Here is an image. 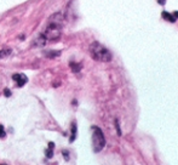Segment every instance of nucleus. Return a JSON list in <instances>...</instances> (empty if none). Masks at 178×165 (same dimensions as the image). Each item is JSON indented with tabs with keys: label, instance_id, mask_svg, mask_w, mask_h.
<instances>
[{
	"label": "nucleus",
	"instance_id": "17",
	"mask_svg": "<svg viewBox=\"0 0 178 165\" xmlns=\"http://www.w3.org/2000/svg\"><path fill=\"white\" fill-rule=\"evenodd\" d=\"M53 147H55V145H53L52 142H50V143H49V148H53Z\"/></svg>",
	"mask_w": 178,
	"mask_h": 165
},
{
	"label": "nucleus",
	"instance_id": "12",
	"mask_svg": "<svg viewBox=\"0 0 178 165\" xmlns=\"http://www.w3.org/2000/svg\"><path fill=\"white\" fill-rule=\"evenodd\" d=\"M45 154H46V157H47V158H52V157H53V152H52V148L47 149Z\"/></svg>",
	"mask_w": 178,
	"mask_h": 165
},
{
	"label": "nucleus",
	"instance_id": "4",
	"mask_svg": "<svg viewBox=\"0 0 178 165\" xmlns=\"http://www.w3.org/2000/svg\"><path fill=\"white\" fill-rule=\"evenodd\" d=\"M12 80H15L16 83H17V86H23L24 84H27V81H28V78L24 75V74H13L12 75Z\"/></svg>",
	"mask_w": 178,
	"mask_h": 165
},
{
	"label": "nucleus",
	"instance_id": "14",
	"mask_svg": "<svg viewBox=\"0 0 178 165\" xmlns=\"http://www.w3.org/2000/svg\"><path fill=\"white\" fill-rule=\"evenodd\" d=\"M4 93H5V96H6V97H10V96H11V92H10V90H9V89H5V90H4Z\"/></svg>",
	"mask_w": 178,
	"mask_h": 165
},
{
	"label": "nucleus",
	"instance_id": "5",
	"mask_svg": "<svg viewBox=\"0 0 178 165\" xmlns=\"http://www.w3.org/2000/svg\"><path fill=\"white\" fill-rule=\"evenodd\" d=\"M45 44H46V38L44 37V34H39L33 41V46L35 47H43Z\"/></svg>",
	"mask_w": 178,
	"mask_h": 165
},
{
	"label": "nucleus",
	"instance_id": "7",
	"mask_svg": "<svg viewBox=\"0 0 178 165\" xmlns=\"http://www.w3.org/2000/svg\"><path fill=\"white\" fill-rule=\"evenodd\" d=\"M69 66H70V68H72V72H74V73H79L80 69H81V64H79V63L72 62Z\"/></svg>",
	"mask_w": 178,
	"mask_h": 165
},
{
	"label": "nucleus",
	"instance_id": "3",
	"mask_svg": "<svg viewBox=\"0 0 178 165\" xmlns=\"http://www.w3.org/2000/svg\"><path fill=\"white\" fill-rule=\"evenodd\" d=\"M61 29H62V26L49 22V26L44 33V37L46 38V40H51V41L57 40L61 37Z\"/></svg>",
	"mask_w": 178,
	"mask_h": 165
},
{
	"label": "nucleus",
	"instance_id": "2",
	"mask_svg": "<svg viewBox=\"0 0 178 165\" xmlns=\"http://www.w3.org/2000/svg\"><path fill=\"white\" fill-rule=\"evenodd\" d=\"M92 148H93V152L98 153L101 152L104 146H105V137L102 133V130L97 126H92Z\"/></svg>",
	"mask_w": 178,
	"mask_h": 165
},
{
	"label": "nucleus",
	"instance_id": "6",
	"mask_svg": "<svg viewBox=\"0 0 178 165\" xmlns=\"http://www.w3.org/2000/svg\"><path fill=\"white\" fill-rule=\"evenodd\" d=\"M161 16H162V18H164V20H166V21H168V22H172V23H174V22H176L174 16H173L172 14L167 12V11H164V12L161 14Z\"/></svg>",
	"mask_w": 178,
	"mask_h": 165
},
{
	"label": "nucleus",
	"instance_id": "10",
	"mask_svg": "<svg viewBox=\"0 0 178 165\" xmlns=\"http://www.w3.org/2000/svg\"><path fill=\"white\" fill-rule=\"evenodd\" d=\"M75 137H76V124L73 123V125H72V137H70V142H73V141L75 140Z\"/></svg>",
	"mask_w": 178,
	"mask_h": 165
},
{
	"label": "nucleus",
	"instance_id": "16",
	"mask_svg": "<svg viewBox=\"0 0 178 165\" xmlns=\"http://www.w3.org/2000/svg\"><path fill=\"white\" fill-rule=\"evenodd\" d=\"M172 15H173V16H174V18H176V20H177V18H178V11H174V12H173V14H172Z\"/></svg>",
	"mask_w": 178,
	"mask_h": 165
},
{
	"label": "nucleus",
	"instance_id": "8",
	"mask_svg": "<svg viewBox=\"0 0 178 165\" xmlns=\"http://www.w3.org/2000/svg\"><path fill=\"white\" fill-rule=\"evenodd\" d=\"M44 55L46 56V57H57V56H59L61 55V51H46V52H44Z\"/></svg>",
	"mask_w": 178,
	"mask_h": 165
},
{
	"label": "nucleus",
	"instance_id": "1",
	"mask_svg": "<svg viewBox=\"0 0 178 165\" xmlns=\"http://www.w3.org/2000/svg\"><path fill=\"white\" fill-rule=\"evenodd\" d=\"M90 53H91V57L98 62H110L111 57H113L111 52L97 41H95L90 45Z\"/></svg>",
	"mask_w": 178,
	"mask_h": 165
},
{
	"label": "nucleus",
	"instance_id": "13",
	"mask_svg": "<svg viewBox=\"0 0 178 165\" xmlns=\"http://www.w3.org/2000/svg\"><path fill=\"white\" fill-rule=\"evenodd\" d=\"M62 154H63L64 159L68 161V160H69V154H68V151H63V152H62Z\"/></svg>",
	"mask_w": 178,
	"mask_h": 165
},
{
	"label": "nucleus",
	"instance_id": "9",
	"mask_svg": "<svg viewBox=\"0 0 178 165\" xmlns=\"http://www.w3.org/2000/svg\"><path fill=\"white\" fill-rule=\"evenodd\" d=\"M11 50L10 49H5V50H1L0 51V58H5V57H7V56H10L11 55Z\"/></svg>",
	"mask_w": 178,
	"mask_h": 165
},
{
	"label": "nucleus",
	"instance_id": "15",
	"mask_svg": "<svg viewBox=\"0 0 178 165\" xmlns=\"http://www.w3.org/2000/svg\"><path fill=\"white\" fill-rule=\"evenodd\" d=\"M158 3H159L160 5H165V3H166V0H158Z\"/></svg>",
	"mask_w": 178,
	"mask_h": 165
},
{
	"label": "nucleus",
	"instance_id": "11",
	"mask_svg": "<svg viewBox=\"0 0 178 165\" xmlns=\"http://www.w3.org/2000/svg\"><path fill=\"white\" fill-rule=\"evenodd\" d=\"M5 136H6V134H5V129H4L3 125H0V137L4 139Z\"/></svg>",
	"mask_w": 178,
	"mask_h": 165
}]
</instances>
